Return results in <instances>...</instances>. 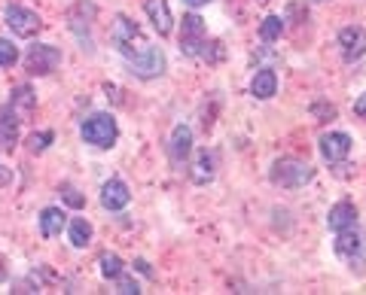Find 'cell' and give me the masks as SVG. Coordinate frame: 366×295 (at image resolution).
<instances>
[{
  "label": "cell",
  "instance_id": "cell-10",
  "mask_svg": "<svg viewBox=\"0 0 366 295\" xmlns=\"http://www.w3.org/2000/svg\"><path fill=\"white\" fill-rule=\"evenodd\" d=\"M128 201H132V192H128V186L122 180H107L104 189H101V204H104L107 210H122Z\"/></svg>",
  "mask_w": 366,
  "mask_h": 295
},
{
  "label": "cell",
  "instance_id": "cell-9",
  "mask_svg": "<svg viewBox=\"0 0 366 295\" xmlns=\"http://www.w3.org/2000/svg\"><path fill=\"white\" fill-rule=\"evenodd\" d=\"M339 46H342V55L348 61H357L360 55L366 52V31L363 27H342V34H339Z\"/></svg>",
  "mask_w": 366,
  "mask_h": 295
},
{
  "label": "cell",
  "instance_id": "cell-17",
  "mask_svg": "<svg viewBox=\"0 0 366 295\" xmlns=\"http://www.w3.org/2000/svg\"><path fill=\"white\" fill-rule=\"evenodd\" d=\"M214 168H217V152H198L196 164H192V180L196 183H208L214 180Z\"/></svg>",
  "mask_w": 366,
  "mask_h": 295
},
{
  "label": "cell",
  "instance_id": "cell-4",
  "mask_svg": "<svg viewBox=\"0 0 366 295\" xmlns=\"http://www.w3.org/2000/svg\"><path fill=\"white\" fill-rule=\"evenodd\" d=\"M205 46H208L205 22H201L196 13L183 15V22H180V52L189 55V58H198V55L205 52Z\"/></svg>",
  "mask_w": 366,
  "mask_h": 295
},
{
  "label": "cell",
  "instance_id": "cell-13",
  "mask_svg": "<svg viewBox=\"0 0 366 295\" xmlns=\"http://www.w3.org/2000/svg\"><path fill=\"white\" fill-rule=\"evenodd\" d=\"M144 9H146V15H150L153 27L159 31V37H168L171 34V22H174L168 4H165V0H146Z\"/></svg>",
  "mask_w": 366,
  "mask_h": 295
},
{
  "label": "cell",
  "instance_id": "cell-12",
  "mask_svg": "<svg viewBox=\"0 0 366 295\" xmlns=\"http://www.w3.org/2000/svg\"><path fill=\"white\" fill-rule=\"evenodd\" d=\"M327 225L333 228V232H342V228H354V225H357V207L351 204V201H339V204L329 207Z\"/></svg>",
  "mask_w": 366,
  "mask_h": 295
},
{
  "label": "cell",
  "instance_id": "cell-2",
  "mask_svg": "<svg viewBox=\"0 0 366 295\" xmlns=\"http://www.w3.org/2000/svg\"><path fill=\"white\" fill-rule=\"evenodd\" d=\"M315 180V168L308 162H299V159H278L272 164V183L274 186H284V189H299L305 183Z\"/></svg>",
  "mask_w": 366,
  "mask_h": 295
},
{
  "label": "cell",
  "instance_id": "cell-21",
  "mask_svg": "<svg viewBox=\"0 0 366 295\" xmlns=\"http://www.w3.org/2000/svg\"><path fill=\"white\" fill-rule=\"evenodd\" d=\"M122 271H125V262L119 259L116 253H104V256H101V274H104V277L116 280Z\"/></svg>",
  "mask_w": 366,
  "mask_h": 295
},
{
  "label": "cell",
  "instance_id": "cell-7",
  "mask_svg": "<svg viewBox=\"0 0 366 295\" xmlns=\"http://www.w3.org/2000/svg\"><path fill=\"white\" fill-rule=\"evenodd\" d=\"M348 152H351V137L345 131H329L320 137V155L329 162V164H339L348 159Z\"/></svg>",
  "mask_w": 366,
  "mask_h": 295
},
{
  "label": "cell",
  "instance_id": "cell-25",
  "mask_svg": "<svg viewBox=\"0 0 366 295\" xmlns=\"http://www.w3.org/2000/svg\"><path fill=\"white\" fill-rule=\"evenodd\" d=\"M116 280H119V289H116V292H122V295H137V292H141V287H137L134 280H125L122 274H119Z\"/></svg>",
  "mask_w": 366,
  "mask_h": 295
},
{
  "label": "cell",
  "instance_id": "cell-6",
  "mask_svg": "<svg viewBox=\"0 0 366 295\" xmlns=\"http://www.w3.org/2000/svg\"><path fill=\"white\" fill-rule=\"evenodd\" d=\"M4 18H6V25H9V31H13L15 37H34L37 31L43 27V22H40V15L34 13V9H25V6H6V13H4Z\"/></svg>",
  "mask_w": 366,
  "mask_h": 295
},
{
  "label": "cell",
  "instance_id": "cell-28",
  "mask_svg": "<svg viewBox=\"0 0 366 295\" xmlns=\"http://www.w3.org/2000/svg\"><path fill=\"white\" fill-rule=\"evenodd\" d=\"M9 180H13V171H9V168H4V164H0V186H6Z\"/></svg>",
  "mask_w": 366,
  "mask_h": 295
},
{
  "label": "cell",
  "instance_id": "cell-11",
  "mask_svg": "<svg viewBox=\"0 0 366 295\" xmlns=\"http://www.w3.org/2000/svg\"><path fill=\"white\" fill-rule=\"evenodd\" d=\"M192 152V131L187 125H177L171 134V143H168V155H171V164H180L187 162V155Z\"/></svg>",
  "mask_w": 366,
  "mask_h": 295
},
{
  "label": "cell",
  "instance_id": "cell-24",
  "mask_svg": "<svg viewBox=\"0 0 366 295\" xmlns=\"http://www.w3.org/2000/svg\"><path fill=\"white\" fill-rule=\"evenodd\" d=\"M15 58H18L15 46L9 43V40H0V67H13Z\"/></svg>",
  "mask_w": 366,
  "mask_h": 295
},
{
  "label": "cell",
  "instance_id": "cell-30",
  "mask_svg": "<svg viewBox=\"0 0 366 295\" xmlns=\"http://www.w3.org/2000/svg\"><path fill=\"white\" fill-rule=\"evenodd\" d=\"M4 277H6V265H4V256H0V283H4Z\"/></svg>",
  "mask_w": 366,
  "mask_h": 295
},
{
  "label": "cell",
  "instance_id": "cell-8",
  "mask_svg": "<svg viewBox=\"0 0 366 295\" xmlns=\"http://www.w3.org/2000/svg\"><path fill=\"white\" fill-rule=\"evenodd\" d=\"M336 253L342 256V259H348L354 265V259L360 262L363 259V237L357 235V225L354 228H342V232H336Z\"/></svg>",
  "mask_w": 366,
  "mask_h": 295
},
{
  "label": "cell",
  "instance_id": "cell-23",
  "mask_svg": "<svg viewBox=\"0 0 366 295\" xmlns=\"http://www.w3.org/2000/svg\"><path fill=\"white\" fill-rule=\"evenodd\" d=\"M49 143H52V131H40V134L27 137V150H31V152H43Z\"/></svg>",
  "mask_w": 366,
  "mask_h": 295
},
{
  "label": "cell",
  "instance_id": "cell-27",
  "mask_svg": "<svg viewBox=\"0 0 366 295\" xmlns=\"http://www.w3.org/2000/svg\"><path fill=\"white\" fill-rule=\"evenodd\" d=\"M354 116H360V119H366V95H360L354 100Z\"/></svg>",
  "mask_w": 366,
  "mask_h": 295
},
{
  "label": "cell",
  "instance_id": "cell-19",
  "mask_svg": "<svg viewBox=\"0 0 366 295\" xmlns=\"http://www.w3.org/2000/svg\"><path fill=\"white\" fill-rule=\"evenodd\" d=\"M281 31H284V18L281 15H265L263 18V25H260V37L265 43H274L281 37Z\"/></svg>",
  "mask_w": 366,
  "mask_h": 295
},
{
  "label": "cell",
  "instance_id": "cell-14",
  "mask_svg": "<svg viewBox=\"0 0 366 295\" xmlns=\"http://www.w3.org/2000/svg\"><path fill=\"white\" fill-rule=\"evenodd\" d=\"M274 91H278V77H274V70H260L253 77V82H251V95L253 98H260V100H269Z\"/></svg>",
  "mask_w": 366,
  "mask_h": 295
},
{
  "label": "cell",
  "instance_id": "cell-15",
  "mask_svg": "<svg viewBox=\"0 0 366 295\" xmlns=\"http://www.w3.org/2000/svg\"><path fill=\"white\" fill-rule=\"evenodd\" d=\"M18 137V116L13 107H4L0 110V146H6V150H13Z\"/></svg>",
  "mask_w": 366,
  "mask_h": 295
},
{
  "label": "cell",
  "instance_id": "cell-29",
  "mask_svg": "<svg viewBox=\"0 0 366 295\" xmlns=\"http://www.w3.org/2000/svg\"><path fill=\"white\" fill-rule=\"evenodd\" d=\"M134 265H137V271H141V274H153V271H150V265H146L144 259H137Z\"/></svg>",
  "mask_w": 366,
  "mask_h": 295
},
{
  "label": "cell",
  "instance_id": "cell-22",
  "mask_svg": "<svg viewBox=\"0 0 366 295\" xmlns=\"http://www.w3.org/2000/svg\"><path fill=\"white\" fill-rule=\"evenodd\" d=\"M58 192H61V198H64V201H68V204H70V207H77V210H80L82 204H86V198H82V195H80V189H77V186H73V183H61V189H58Z\"/></svg>",
  "mask_w": 366,
  "mask_h": 295
},
{
  "label": "cell",
  "instance_id": "cell-18",
  "mask_svg": "<svg viewBox=\"0 0 366 295\" xmlns=\"http://www.w3.org/2000/svg\"><path fill=\"white\" fill-rule=\"evenodd\" d=\"M34 104H37V98H34V91L27 88V86H18L13 91V110H15V116H31L34 113Z\"/></svg>",
  "mask_w": 366,
  "mask_h": 295
},
{
  "label": "cell",
  "instance_id": "cell-5",
  "mask_svg": "<svg viewBox=\"0 0 366 295\" xmlns=\"http://www.w3.org/2000/svg\"><path fill=\"white\" fill-rule=\"evenodd\" d=\"M58 64H61V49L46 46V43L31 46L25 55V67H27V73H34V77H46V73H52Z\"/></svg>",
  "mask_w": 366,
  "mask_h": 295
},
{
  "label": "cell",
  "instance_id": "cell-1",
  "mask_svg": "<svg viewBox=\"0 0 366 295\" xmlns=\"http://www.w3.org/2000/svg\"><path fill=\"white\" fill-rule=\"evenodd\" d=\"M113 43H116V49L125 55V61H128V67H132L134 77L153 79L162 73V67H165L162 49H156V46L146 43L141 27H137L134 22H128L125 15H116V22H113Z\"/></svg>",
  "mask_w": 366,
  "mask_h": 295
},
{
  "label": "cell",
  "instance_id": "cell-26",
  "mask_svg": "<svg viewBox=\"0 0 366 295\" xmlns=\"http://www.w3.org/2000/svg\"><path fill=\"white\" fill-rule=\"evenodd\" d=\"M315 116H320V122L336 116V107H327V104H315Z\"/></svg>",
  "mask_w": 366,
  "mask_h": 295
},
{
  "label": "cell",
  "instance_id": "cell-3",
  "mask_svg": "<svg viewBox=\"0 0 366 295\" xmlns=\"http://www.w3.org/2000/svg\"><path fill=\"white\" fill-rule=\"evenodd\" d=\"M119 137V128H116V119L110 113H95L82 122V140L98 146V150H110Z\"/></svg>",
  "mask_w": 366,
  "mask_h": 295
},
{
  "label": "cell",
  "instance_id": "cell-20",
  "mask_svg": "<svg viewBox=\"0 0 366 295\" xmlns=\"http://www.w3.org/2000/svg\"><path fill=\"white\" fill-rule=\"evenodd\" d=\"M92 241V225L86 223V219H73L70 223V244L73 247H89Z\"/></svg>",
  "mask_w": 366,
  "mask_h": 295
},
{
  "label": "cell",
  "instance_id": "cell-16",
  "mask_svg": "<svg viewBox=\"0 0 366 295\" xmlns=\"http://www.w3.org/2000/svg\"><path fill=\"white\" fill-rule=\"evenodd\" d=\"M64 225H68V216H64V210H58V207H46L43 214H40V235H43V237L61 235Z\"/></svg>",
  "mask_w": 366,
  "mask_h": 295
},
{
  "label": "cell",
  "instance_id": "cell-31",
  "mask_svg": "<svg viewBox=\"0 0 366 295\" xmlns=\"http://www.w3.org/2000/svg\"><path fill=\"white\" fill-rule=\"evenodd\" d=\"M189 6H205V4H210V0H187Z\"/></svg>",
  "mask_w": 366,
  "mask_h": 295
}]
</instances>
